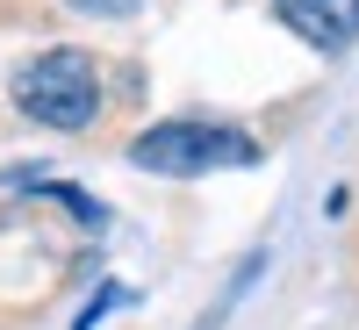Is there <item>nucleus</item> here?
Segmentation results:
<instances>
[{"mask_svg":"<svg viewBox=\"0 0 359 330\" xmlns=\"http://www.w3.org/2000/svg\"><path fill=\"white\" fill-rule=\"evenodd\" d=\"M15 108L43 130H86L101 108V72L86 50H43L15 72Z\"/></svg>","mask_w":359,"mask_h":330,"instance_id":"1","label":"nucleus"},{"mask_svg":"<svg viewBox=\"0 0 359 330\" xmlns=\"http://www.w3.org/2000/svg\"><path fill=\"white\" fill-rule=\"evenodd\" d=\"M65 8H79V15H108V22H115V15H137L144 0H65Z\"/></svg>","mask_w":359,"mask_h":330,"instance_id":"4","label":"nucleus"},{"mask_svg":"<svg viewBox=\"0 0 359 330\" xmlns=\"http://www.w3.org/2000/svg\"><path fill=\"white\" fill-rule=\"evenodd\" d=\"M280 22L316 50H345L359 36V0H273Z\"/></svg>","mask_w":359,"mask_h":330,"instance_id":"3","label":"nucleus"},{"mask_svg":"<svg viewBox=\"0 0 359 330\" xmlns=\"http://www.w3.org/2000/svg\"><path fill=\"white\" fill-rule=\"evenodd\" d=\"M130 165L194 179V172H216V165H259V144L245 130H223V123H158L130 144Z\"/></svg>","mask_w":359,"mask_h":330,"instance_id":"2","label":"nucleus"}]
</instances>
